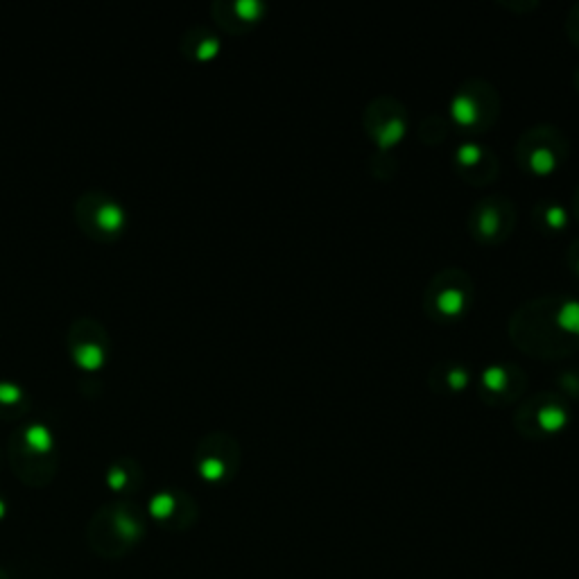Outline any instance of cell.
I'll use <instances>...</instances> for the list:
<instances>
[{
	"label": "cell",
	"mask_w": 579,
	"mask_h": 579,
	"mask_svg": "<svg viewBox=\"0 0 579 579\" xmlns=\"http://www.w3.org/2000/svg\"><path fill=\"white\" fill-rule=\"evenodd\" d=\"M107 482H109V487L114 489V491H120V489H123V487L127 485V475H125L123 469H111Z\"/></svg>",
	"instance_id": "obj_20"
},
{
	"label": "cell",
	"mask_w": 579,
	"mask_h": 579,
	"mask_svg": "<svg viewBox=\"0 0 579 579\" xmlns=\"http://www.w3.org/2000/svg\"><path fill=\"white\" fill-rule=\"evenodd\" d=\"M220 53V43L215 39H206L200 48H197V59H202V62H209L215 55Z\"/></svg>",
	"instance_id": "obj_16"
},
{
	"label": "cell",
	"mask_w": 579,
	"mask_h": 579,
	"mask_svg": "<svg viewBox=\"0 0 579 579\" xmlns=\"http://www.w3.org/2000/svg\"><path fill=\"white\" fill-rule=\"evenodd\" d=\"M405 134V127L401 120H392V123H387L383 127V132H380V145L383 148H392L394 143H399Z\"/></svg>",
	"instance_id": "obj_10"
},
{
	"label": "cell",
	"mask_w": 579,
	"mask_h": 579,
	"mask_svg": "<svg viewBox=\"0 0 579 579\" xmlns=\"http://www.w3.org/2000/svg\"><path fill=\"white\" fill-rule=\"evenodd\" d=\"M557 324L564 328V331L579 335V304L577 301H566V304L561 306L559 315H557Z\"/></svg>",
	"instance_id": "obj_5"
},
{
	"label": "cell",
	"mask_w": 579,
	"mask_h": 579,
	"mask_svg": "<svg viewBox=\"0 0 579 579\" xmlns=\"http://www.w3.org/2000/svg\"><path fill=\"white\" fill-rule=\"evenodd\" d=\"M480 157H482V152L478 145H473V143L462 145L460 152H457V159H460L464 166H475V163L480 161Z\"/></svg>",
	"instance_id": "obj_15"
},
{
	"label": "cell",
	"mask_w": 579,
	"mask_h": 579,
	"mask_svg": "<svg viewBox=\"0 0 579 579\" xmlns=\"http://www.w3.org/2000/svg\"><path fill=\"white\" fill-rule=\"evenodd\" d=\"M73 358H75V365L84 369V371H98L105 367V349L100 347V344H80V347H75L73 351Z\"/></svg>",
	"instance_id": "obj_1"
},
{
	"label": "cell",
	"mask_w": 579,
	"mask_h": 579,
	"mask_svg": "<svg viewBox=\"0 0 579 579\" xmlns=\"http://www.w3.org/2000/svg\"><path fill=\"white\" fill-rule=\"evenodd\" d=\"M466 383H469V374L462 369H453L451 374H448V385L453 387V390H464Z\"/></svg>",
	"instance_id": "obj_18"
},
{
	"label": "cell",
	"mask_w": 579,
	"mask_h": 579,
	"mask_svg": "<svg viewBox=\"0 0 579 579\" xmlns=\"http://www.w3.org/2000/svg\"><path fill=\"white\" fill-rule=\"evenodd\" d=\"M236 12H238L240 19H245V21H256L258 14L263 12V5L256 3V0H240V3H236Z\"/></svg>",
	"instance_id": "obj_13"
},
{
	"label": "cell",
	"mask_w": 579,
	"mask_h": 579,
	"mask_svg": "<svg viewBox=\"0 0 579 579\" xmlns=\"http://www.w3.org/2000/svg\"><path fill=\"white\" fill-rule=\"evenodd\" d=\"M482 383H485V387L491 392H503L507 387V371L503 367H489L485 374H482Z\"/></svg>",
	"instance_id": "obj_8"
},
{
	"label": "cell",
	"mask_w": 579,
	"mask_h": 579,
	"mask_svg": "<svg viewBox=\"0 0 579 579\" xmlns=\"http://www.w3.org/2000/svg\"><path fill=\"white\" fill-rule=\"evenodd\" d=\"M546 222L550 224L552 229L564 227V224H566V213H564V209H559V206H552V209H548V213H546Z\"/></svg>",
	"instance_id": "obj_17"
},
{
	"label": "cell",
	"mask_w": 579,
	"mask_h": 579,
	"mask_svg": "<svg viewBox=\"0 0 579 579\" xmlns=\"http://www.w3.org/2000/svg\"><path fill=\"white\" fill-rule=\"evenodd\" d=\"M23 399V390L14 383H0V403L3 405H16Z\"/></svg>",
	"instance_id": "obj_14"
},
{
	"label": "cell",
	"mask_w": 579,
	"mask_h": 579,
	"mask_svg": "<svg viewBox=\"0 0 579 579\" xmlns=\"http://www.w3.org/2000/svg\"><path fill=\"white\" fill-rule=\"evenodd\" d=\"M480 229L487 233V236H491L496 229H498V218H496V213L494 211H485L482 213V218H480Z\"/></svg>",
	"instance_id": "obj_19"
},
{
	"label": "cell",
	"mask_w": 579,
	"mask_h": 579,
	"mask_svg": "<svg viewBox=\"0 0 579 579\" xmlns=\"http://www.w3.org/2000/svg\"><path fill=\"white\" fill-rule=\"evenodd\" d=\"M224 464L218 460V457H206V460L200 464V475L204 480H209V482H218L224 478Z\"/></svg>",
	"instance_id": "obj_11"
},
{
	"label": "cell",
	"mask_w": 579,
	"mask_h": 579,
	"mask_svg": "<svg viewBox=\"0 0 579 579\" xmlns=\"http://www.w3.org/2000/svg\"><path fill=\"white\" fill-rule=\"evenodd\" d=\"M453 116L460 125H471L478 118V111H475V105L466 95H457L453 100Z\"/></svg>",
	"instance_id": "obj_6"
},
{
	"label": "cell",
	"mask_w": 579,
	"mask_h": 579,
	"mask_svg": "<svg viewBox=\"0 0 579 579\" xmlns=\"http://www.w3.org/2000/svg\"><path fill=\"white\" fill-rule=\"evenodd\" d=\"M150 512H152L154 518H159V521H163V518H168L172 512H175V498H172L170 494H159V496H154L152 503H150Z\"/></svg>",
	"instance_id": "obj_9"
},
{
	"label": "cell",
	"mask_w": 579,
	"mask_h": 579,
	"mask_svg": "<svg viewBox=\"0 0 579 579\" xmlns=\"http://www.w3.org/2000/svg\"><path fill=\"white\" fill-rule=\"evenodd\" d=\"M437 308L448 317L460 315L464 308V295L460 290H444L442 295L437 297Z\"/></svg>",
	"instance_id": "obj_4"
},
{
	"label": "cell",
	"mask_w": 579,
	"mask_h": 579,
	"mask_svg": "<svg viewBox=\"0 0 579 579\" xmlns=\"http://www.w3.org/2000/svg\"><path fill=\"white\" fill-rule=\"evenodd\" d=\"M25 444H28L30 451L34 453H50L53 448V435L50 430L43 426V423H32V426L25 430Z\"/></svg>",
	"instance_id": "obj_3"
},
{
	"label": "cell",
	"mask_w": 579,
	"mask_h": 579,
	"mask_svg": "<svg viewBox=\"0 0 579 579\" xmlns=\"http://www.w3.org/2000/svg\"><path fill=\"white\" fill-rule=\"evenodd\" d=\"M0 514H3V503H0Z\"/></svg>",
	"instance_id": "obj_21"
},
{
	"label": "cell",
	"mask_w": 579,
	"mask_h": 579,
	"mask_svg": "<svg viewBox=\"0 0 579 579\" xmlns=\"http://www.w3.org/2000/svg\"><path fill=\"white\" fill-rule=\"evenodd\" d=\"M555 168V157L548 150H537L532 154V170L539 172V175H548V172Z\"/></svg>",
	"instance_id": "obj_12"
},
{
	"label": "cell",
	"mask_w": 579,
	"mask_h": 579,
	"mask_svg": "<svg viewBox=\"0 0 579 579\" xmlns=\"http://www.w3.org/2000/svg\"><path fill=\"white\" fill-rule=\"evenodd\" d=\"M539 426L546 432H557L566 426V412L559 408H543L539 412Z\"/></svg>",
	"instance_id": "obj_7"
},
{
	"label": "cell",
	"mask_w": 579,
	"mask_h": 579,
	"mask_svg": "<svg viewBox=\"0 0 579 579\" xmlns=\"http://www.w3.org/2000/svg\"><path fill=\"white\" fill-rule=\"evenodd\" d=\"M95 224L105 233H116L125 227V211L114 202L102 204L95 213Z\"/></svg>",
	"instance_id": "obj_2"
}]
</instances>
